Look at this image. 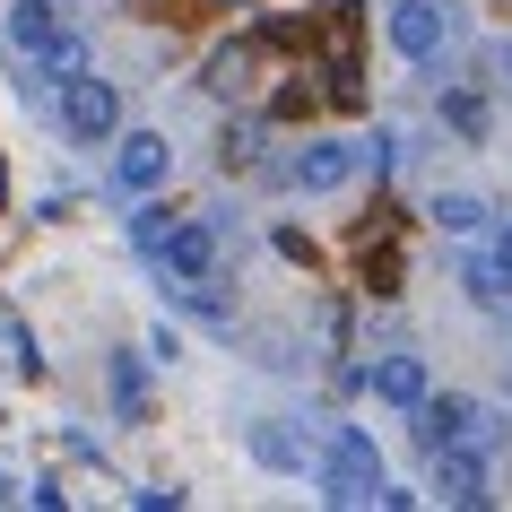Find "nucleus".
<instances>
[{"instance_id": "obj_18", "label": "nucleus", "mask_w": 512, "mask_h": 512, "mask_svg": "<svg viewBox=\"0 0 512 512\" xmlns=\"http://www.w3.org/2000/svg\"><path fill=\"white\" fill-rule=\"evenodd\" d=\"M174 217H183V209H165V200H148V209L131 217V243H139V252H157V243H165V226H174Z\"/></svg>"}, {"instance_id": "obj_25", "label": "nucleus", "mask_w": 512, "mask_h": 512, "mask_svg": "<svg viewBox=\"0 0 512 512\" xmlns=\"http://www.w3.org/2000/svg\"><path fill=\"white\" fill-rule=\"evenodd\" d=\"M0 495H9V478H0Z\"/></svg>"}, {"instance_id": "obj_23", "label": "nucleus", "mask_w": 512, "mask_h": 512, "mask_svg": "<svg viewBox=\"0 0 512 512\" xmlns=\"http://www.w3.org/2000/svg\"><path fill=\"white\" fill-rule=\"evenodd\" d=\"M486 61H495V79H504V96H512V44H495Z\"/></svg>"}, {"instance_id": "obj_3", "label": "nucleus", "mask_w": 512, "mask_h": 512, "mask_svg": "<svg viewBox=\"0 0 512 512\" xmlns=\"http://www.w3.org/2000/svg\"><path fill=\"white\" fill-rule=\"evenodd\" d=\"M165 278H226V226H200V217H174L157 243Z\"/></svg>"}, {"instance_id": "obj_9", "label": "nucleus", "mask_w": 512, "mask_h": 512, "mask_svg": "<svg viewBox=\"0 0 512 512\" xmlns=\"http://www.w3.org/2000/svg\"><path fill=\"white\" fill-rule=\"evenodd\" d=\"M105 391H113V408H122V426H148V417H157V400H148V365H139L131 348L105 356Z\"/></svg>"}, {"instance_id": "obj_20", "label": "nucleus", "mask_w": 512, "mask_h": 512, "mask_svg": "<svg viewBox=\"0 0 512 512\" xmlns=\"http://www.w3.org/2000/svg\"><path fill=\"white\" fill-rule=\"evenodd\" d=\"M365 287H374V296H391V287H400V252H374V261H365Z\"/></svg>"}, {"instance_id": "obj_22", "label": "nucleus", "mask_w": 512, "mask_h": 512, "mask_svg": "<svg viewBox=\"0 0 512 512\" xmlns=\"http://www.w3.org/2000/svg\"><path fill=\"white\" fill-rule=\"evenodd\" d=\"M131 504H139V512H174V504H183V486H139Z\"/></svg>"}, {"instance_id": "obj_2", "label": "nucleus", "mask_w": 512, "mask_h": 512, "mask_svg": "<svg viewBox=\"0 0 512 512\" xmlns=\"http://www.w3.org/2000/svg\"><path fill=\"white\" fill-rule=\"evenodd\" d=\"M53 96H61V131L79 139V148H105V139L122 131V87L96 79V70H70Z\"/></svg>"}, {"instance_id": "obj_16", "label": "nucleus", "mask_w": 512, "mask_h": 512, "mask_svg": "<svg viewBox=\"0 0 512 512\" xmlns=\"http://www.w3.org/2000/svg\"><path fill=\"white\" fill-rule=\"evenodd\" d=\"M426 217L443 226V235H486V200H478V191H434Z\"/></svg>"}, {"instance_id": "obj_24", "label": "nucleus", "mask_w": 512, "mask_h": 512, "mask_svg": "<svg viewBox=\"0 0 512 512\" xmlns=\"http://www.w3.org/2000/svg\"><path fill=\"white\" fill-rule=\"evenodd\" d=\"M495 261H504V270H512V226H495Z\"/></svg>"}, {"instance_id": "obj_19", "label": "nucleus", "mask_w": 512, "mask_h": 512, "mask_svg": "<svg viewBox=\"0 0 512 512\" xmlns=\"http://www.w3.org/2000/svg\"><path fill=\"white\" fill-rule=\"evenodd\" d=\"M226 165H261V122H235L226 131Z\"/></svg>"}, {"instance_id": "obj_10", "label": "nucleus", "mask_w": 512, "mask_h": 512, "mask_svg": "<svg viewBox=\"0 0 512 512\" xmlns=\"http://www.w3.org/2000/svg\"><path fill=\"white\" fill-rule=\"evenodd\" d=\"M348 174H356V148H348V139H304V148H296V183L304 191H339Z\"/></svg>"}, {"instance_id": "obj_7", "label": "nucleus", "mask_w": 512, "mask_h": 512, "mask_svg": "<svg viewBox=\"0 0 512 512\" xmlns=\"http://www.w3.org/2000/svg\"><path fill=\"white\" fill-rule=\"evenodd\" d=\"M434 495H443V504H460V512H486V504H495L478 443H443V452H434Z\"/></svg>"}, {"instance_id": "obj_4", "label": "nucleus", "mask_w": 512, "mask_h": 512, "mask_svg": "<svg viewBox=\"0 0 512 512\" xmlns=\"http://www.w3.org/2000/svg\"><path fill=\"white\" fill-rule=\"evenodd\" d=\"M382 35H391L400 61H434L452 44V9H443V0H391V9H382Z\"/></svg>"}, {"instance_id": "obj_14", "label": "nucleus", "mask_w": 512, "mask_h": 512, "mask_svg": "<svg viewBox=\"0 0 512 512\" xmlns=\"http://www.w3.org/2000/svg\"><path fill=\"white\" fill-rule=\"evenodd\" d=\"M252 79H261V35H252V44H226V53L209 61V96H243Z\"/></svg>"}, {"instance_id": "obj_6", "label": "nucleus", "mask_w": 512, "mask_h": 512, "mask_svg": "<svg viewBox=\"0 0 512 512\" xmlns=\"http://www.w3.org/2000/svg\"><path fill=\"white\" fill-rule=\"evenodd\" d=\"M408 417H417V443H426V452H443V443H486V426H478L486 408L460 400V391H426Z\"/></svg>"}, {"instance_id": "obj_11", "label": "nucleus", "mask_w": 512, "mask_h": 512, "mask_svg": "<svg viewBox=\"0 0 512 512\" xmlns=\"http://www.w3.org/2000/svg\"><path fill=\"white\" fill-rule=\"evenodd\" d=\"M365 382H374V391H382V400H391V408H400V417H408V408H417V400H426V365H417V356H408V348L374 356V374H365Z\"/></svg>"}, {"instance_id": "obj_21", "label": "nucleus", "mask_w": 512, "mask_h": 512, "mask_svg": "<svg viewBox=\"0 0 512 512\" xmlns=\"http://www.w3.org/2000/svg\"><path fill=\"white\" fill-rule=\"evenodd\" d=\"M400 157H408V148H400V131H382L374 148H365V165H374V174H400Z\"/></svg>"}, {"instance_id": "obj_17", "label": "nucleus", "mask_w": 512, "mask_h": 512, "mask_svg": "<svg viewBox=\"0 0 512 512\" xmlns=\"http://www.w3.org/2000/svg\"><path fill=\"white\" fill-rule=\"evenodd\" d=\"M460 287H469V304H486V313H495V304H512V270L495 261V252H486V261H469V270H460Z\"/></svg>"}, {"instance_id": "obj_5", "label": "nucleus", "mask_w": 512, "mask_h": 512, "mask_svg": "<svg viewBox=\"0 0 512 512\" xmlns=\"http://www.w3.org/2000/svg\"><path fill=\"white\" fill-rule=\"evenodd\" d=\"M174 174V148H165L157 131H113V191H131V200H148V191Z\"/></svg>"}, {"instance_id": "obj_1", "label": "nucleus", "mask_w": 512, "mask_h": 512, "mask_svg": "<svg viewBox=\"0 0 512 512\" xmlns=\"http://www.w3.org/2000/svg\"><path fill=\"white\" fill-rule=\"evenodd\" d=\"M322 504H382V452L365 426H339L322 452Z\"/></svg>"}, {"instance_id": "obj_13", "label": "nucleus", "mask_w": 512, "mask_h": 512, "mask_svg": "<svg viewBox=\"0 0 512 512\" xmlns=\"http://www.w3.org/2000/svg\"><path fill=\"white\" fill-rule=\"evenodd\" d=\"M27 61H35V70H27V96H44V87H61L70 70H87V44H79L70 27H61L53 44H44V53H27Z\"/></svg>"}, {"instance_id": "obj_15", "label": "nucleus", "mask_w": 512, "mask_h": 512, "mask_svg": "<svg viewBox=\"0 0 512 512\" xmlns=\"http://www.w3.org/2000/svg\"><path fill=\"white\" fill-rule=\"evenodd\" d=\"M53 35H61V9H53V0H18V9H9V44H18V53H44Z\"/></svg>"}, {"instance_id": "obj_8", "label": "nucleus", "mask_w": 512, "mask_h": 512, "mask_svg": "<svg viewBox=\"0 0 512 512\" xmlns=\"http://www.w3.org/2000/svg\"><path fill=\"white\" fill-rule=\"evenodd\" d=\"M434 122L478 148V139L495 131V96H486V87H443V96H434Z\"/></svg>"}, {"instance_id": "obj_12", "label": "nucleus", "mask_w": 512, "mask_h": 512, "mask_svg": "<svg viewBox=\"0 0 512 512\" xmlns=\"http://www.w3.org/2000/svg\"><path fill=\"white\" fill-rule=\"evenodd\" d=\"M243 443H252V460H261V469H313L304 434H296V426H278V417H252V434H243Z\"/></svg>"}]
</instances>
